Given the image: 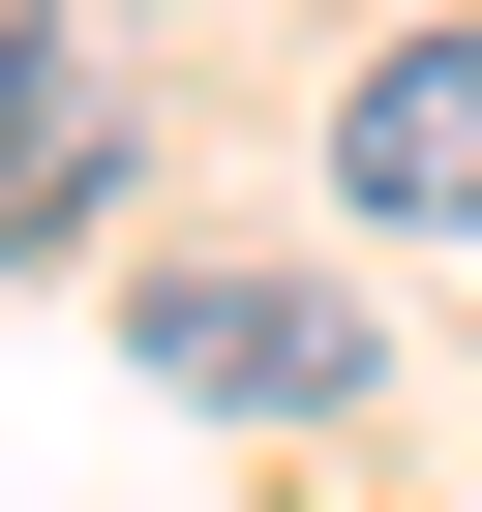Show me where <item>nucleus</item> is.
<instances>
[{"mask_svg": "<svg viewBox=\"0 0 482 512\" xmlns=\"http://www.w3.org/2000/svg\"><path fill=\"white\" fill-rule=\"evenodd\" d=\"M151 392H211V422H332V392H362V302H332V272H151Z\"/></svg>", "mask_w": 482, "mask_h": 512, "instance_id": "f257e3e1", "label": "nucleus"}, {"mask_svg": "<svg viewBox=\"0 0 482 512\" xmlns=\"http://www.w3.org/2000/svg\"><path fill=\"white\" fill-rule=\"evenodd\" d=\"M332 181H362V211H482V31H392V61L332 91Z\"/></svg>", "mask_w": 482, "mask_h": 512, "instance_id": "f03ea898", "label": "nucleus"}, {"mask_svg": "<svg viewBox=\"0 0 482 512\" xmlns=\"http://www.w3.org/2000/svg\"><path fill=\"white\" fill-rule=\"evenodd\" d=\"M0 121H61V0H0Z\"/></svg>", "mask_w": 482, "mask_h": 512, "instance_id": "7ed1b4c3", "label": "nucleus"}]
</instances>
